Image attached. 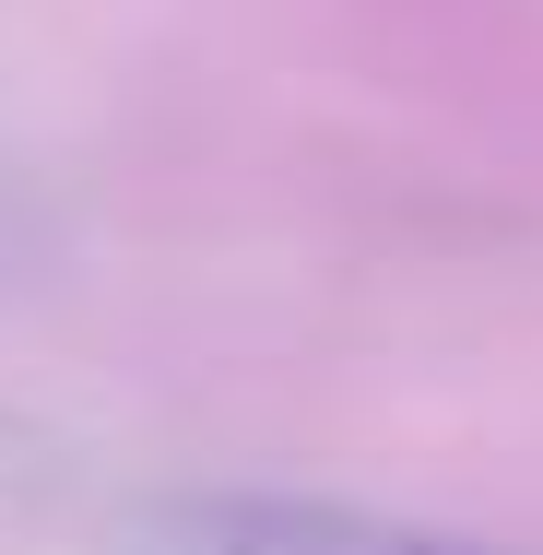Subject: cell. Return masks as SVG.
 <instances>
[{
  "mask_svg": "<svg viewBox=\"0 0 543 555\" xmlns=\"http://www.w3.org/2000/svg\"><path fill=\"white\" fill-rule=\"evenodd\" d=\"M130 555H496L390 520V508H342V496H248V485H202V496H154L130 520Z\"/></svg>",
  "mask_w": 543,
  "mask_h": 555,
  "instance_id": "1",
  "label": "cell"
},
{
  "mask_svg": "<svg viewBox=\"0 0 543 555\" xmlns=\"http://www.w3.org/2000/svg\"><path fill=\"white\" fill-rule=\"evenodd\" d=\"M60 496H72V438H48V426L0 414V532H36Z\"/></svg>",
  "mask_w": 543,
  "mask_h": 555,
  "instance_id": "2",
  "label": "cell"
}]
</instances>
